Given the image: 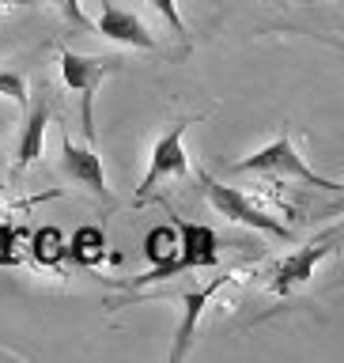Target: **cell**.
<instances>
[{"label": "cell", "instance_id": "obj_1", "mask_svg": "<svg viewBox=\"0 0 344 363\" xmlns=\"http://www.w3.org/2000/svg\"><path fill=\"white\" fill-rule=\"evenodd\" d=\"M231 170H254V174H277V178H299L306 182V186H314V189H329V193H340V182L333 178H322V174H314L311 167L303 163V155L295 152V140L288 133H280L272 144H265L261 152L254 155H246V159H238V163H231Z\"/></svg>", "mask_w": 344, "mask_h": 363}, {"label": "cell", "instance_id": "obj_2", "mask_svg": "<svg viewBox=\"0 0 344 363\" xmlns=\"http://www.w3.org/2000/svg\"><path fill=\"white\" fill-rule=\"evenodd\" d=\"M197 178H201V189H204V197H209V204H212L220 216H227V220H235V223H243V227H254V231L277 235V238H288V235H292L288 227L277 220V216H269L265 208H257V204L250 201L243 189L223 186L220 178L209 174V170H197Z\"/></svg>", "mask_w": 344, "mask_h": 363}, {"label": "cell", "instance_id": "obj_3", "mask_svg": "<svg viewBox=\"0 0 344 363\" xmlns=\"http://www.w3.org/2000/svg\"><path fill=\"white\" fill-rule=\"evenodd\" d=\"M189 121H174L170 129L155 140L152 155H148V170H144V182L136 189V204H144L152 197V189L159 186L163 178H186L189 174V159H186V147H182V133H186Z\"/></svg>", "mask_w": 344, "mask_h": 363}, {"label": "cell", "instance_id": "obj_4", "mask_svg": "<svg viewBox=\"0 0 344 363\" xmlns=\"http://www.w3.org/2000/svg\"><path fill=\"white\" fill-rule=\"evenodd\" d=\"M118 61L113 57H84V53H72V50H61V76L65 84L84 99V125H87V136H95V125H91V102H95V91L99 84L106 79Z\"/></svg>", "mask_w": 344, "mask_h": 363}, {"label": "cell", "instance_id": "obj_5", "mask_svg": "<svg viewBox=\"0 0 344 363\" xmlns=\"http://www.w3.org/2000/svg\"><path fill=\"white\" fill-rule=\"evenodd\" d=\"M61 170L72 182H79L87 193H95V197L110 201V186H106V170H102V159L91 152L87 144L72 140V133H65L61 140Z\"/></svg>", "mask_w": 344, "mask_h": 363}, {"label": "cell", "instance_id": "obj_6", "mask_svg": "<svg viewBox=\"0 0 344 363\" xmlns=\"http://www.w3.org/2000/svg\"><path fill=\"white\" fill-rule=\"evenodd\" d=\"M95 30L110 42L133 45V50H155V34L148 30V23L136 16V11H125L113 0H102V16L95 23Z\"/></svg>", "mask_w": 344, "mask_h": 363}, {"label": "cell", "instance_id": "obj_7", "mask_svg": "<svg viewBox=\"0 0 344 363\" xmlns=\"http://www.w3.org/2000/svg\"><path fill=\"white\" fill-rule=\"evenodd\" d=\"M333 238H337V231L329 235V238H322V242L299 246L295 254L284 257L280 265H277V277H272V291H277V295H288L295 284H306V280H311L314 269H318V261L333 254Z\"/></svg>", "mask_w": 344, "mask_h": 363}, {"label": "cell", "instance_id": "obj_8", "mask_svg": "<svg viewBox=\"0 0 344 363\" xmlns=\"http://www.w3.org/2000/svg\"><path fill=\"white\" fill-rule=\"evenodd\" d=\"M235 280V272H223V277H216L209 288H193V291H186L182 295V322H178V333H174V348H170V359H186V352H189V340H193V329H197V322H201V314H204V306L212 303V295L220 291V288H227V284Z\"/></svg>", "mask_w": 344, "mask_h": 363}, {"label": "cell", "instance_id": "obj_9", "mask_svg": "<svg viewBox=\"0 0 344 363\" xmlns=\"http://www.w3.org/2000/svg\"><path fill=\"white\" fill-rule=\"evenodd\" d=\"M174 231H178V257L186 269H212L220 261V238H216L212 227H201V223H189V220H174Z\"/></svg>", "mask_w": 344, "mask_h": 363}, {"label": "cell", "instance_id": "obj_10", "mask_svg": "<svg viewBox=\"0 0 344 363\" xmlns=\"http://www.w3.org/2000/svg\"><path fill=\"white\" fill-rule=\"evenodd\" d=\"M45 129H50V102H34L27 110V125H23V140H19V167H30L45 147Z\"/></svg>", "mask_w": 344, "mask_h": 363}, {"label": "cell", "instance_id": "obj_11", "mask_svg": "<svg viewBox=\"0 0 344 363\" xmlns=\"http://www.w3.org/2000/svg\"><path fill=\"white\" fill-rule=\"evenodd\" d=\"M65 254L79 261V265H99L102 254H106V235L99 227H79L72 235V242H65Z\"/></svg>", "mask_w": 344, "mask_h": 363}, {"label": "cell", "instance_id": "obj_12", "mask_svg": "<svg viewBox=\"0 0 344 363\" xmlns=\"http://www.w3.org/2000/svg\"><path fill=\"white\" fill-rule=\"evenodd\" d=\"M30 254L38 265H57V261L65 257V238L57 227H42V231H34L30 238Z\"/></svg>", "mask_w": 344, "mask_h": 363}, {"label": "cell", "instance_id": "obj_13", "mask_svg": "<svg viewBox=\"0 0 344 363\" xmlns=\"http://www.w3.org/2000/svg\"><path fill=\"white\" fill-rule=\"evenodd\" d=\"M178 250V231L174 227H152L148 231V238H144V254H148V261H163V257H170Z\"/></svg>", "mask_w": 344, "mask_h": 363}, {"label": "cell", "instance_id": "obj_14", "mask_svg": "<svg viewBox=\"0 0 344 363\" xmlns=\"http://www.w3.org/2000/svg\"><path fill=\"white\" fill-rule=\"evenodd\" d=\"M0 95L16 99L19 106H27V79L19 72H0Z\"/></svg>", "mask_w": 344, "mask_h": 363}, {"label": "cell", "instance_id": "obj_15", "mask_svg": "<svg viewBox=\"0 0 344 363\" xmlns=\"http://www.w3.org/2000/svg\"><path fill=\"white\" fill-rule=\"evenodd\" d=\"M57 8H61V16L72 23V27H79V30H91V19L84 16V4L79 0H53Z\"/></svg>", "mask_w": 344, "mask_h": 363}, {"label": "cell", "instance_id": "obj_16", "mask_svg": "<svg viewBox=\"0 0 344 363\" xmlns=\"http://www.w3.org/2000/svg\"><path fill=\"white\" fill-rule=\"evenodd\" d=\"M148 4H152V8L159 11V16H163V19L170 23V30H174V34H186V23H182L174 0H148Z\"/></svg>", "mask_w": 344, "mask_h": 363}, {"label": "cell", "instance_id": "obj_17", "mask_svg": "<svg viewBox=\"0 0 344 363\" xmlns=\"http://www.w3.org/2000/svg\"><path fill=\"white\" fill-rule=\"evenodd\" d=\"M16 231H11V227H0V265H11V261H16Z\"/></svg>", "mask_w": 344, "mask_h": 363}, {"label": "cell", "instance_id": "obj_18", "mask_svg": "<svg viewBox=\"0 0 344 363\" xmlns=\"http://www.w3.org/2000/svg\"><path fill=\"white\" fill-rule=\"evenodd\" d=\"M8 4H27V0H0V8H8Z\"/></svg>", "mask_w": 344, "mask_h": 363}]
</instances>
